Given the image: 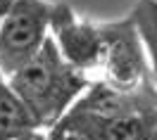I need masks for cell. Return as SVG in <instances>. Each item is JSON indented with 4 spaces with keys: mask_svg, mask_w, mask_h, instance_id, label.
Segmentation results:
<instances>
[{
    "mask_svg": "<svg viewBox=\"0 0 157 140\" xmlns=\"http://www.w3.org/2000/svg\"><path fill=\"white\" fill-rule=\"evenodd\" d=\"M7 86L26 105L38 128H50L88 88V81L83 71L64 62L55 40L48 38L38 55L7 79Z\"/></svg>",
    "mask_w": 157,
    "mask_h": 140,
    "instance_id": "1",
    "label": "cell"
},
{
    "mask_svg": "<svg viewBox=\"0 0 157 140\" xmlns=\"http://www.w3.org/2000/svg\"><path fill=\"white\" fill-rule=\"evenodd\" d=\"M52 5L45 0H14L0 19V76L10 79L33 60L50 38Z\"/></svg>",
    "mask_w": 157,
    "mask_h": 140,
    "instance_id": "2",
    "label": "cell"
},
{
    "mask_svg": "<svg viewBox=\"0 0 157 140\" xmlns=\"http://www.w3.org/2000/svg\"><path fill=\"white\" fill-rule=\"evenodd\" d=\"M102 29V57L100 67L105 71V83L121 93H133L145 81L143 48L136 36L131 19L126 24L100 26Z\"/></svg>",
    "mask_w": 157,
    "mask_h": 140,
    "instance_id": "3",
    "label": "cell"
},
{
    "mask_svg": "<svg viewBox=\"0 0 157 140\" xmlns=\"http://www.w3.org/2000/svg\"><path fill=\"white\" fill-rule=\"evenodd\" d=\"M50 31L55 33L52 40L67 64H71L78 71L100 67V57H102V29L100 26L78 21L64 5H52Z\"/></svg>",
    "mask_w": 157,
    "mask_h": 140,
    "instance_id": "4",
    "label": "cell"
},
{
    "mask_svg": "<svg viewBox=\"0 0 157 140\" xmlns=\"http://www.w3.org/2000/svg\"><path fill=\"white\" fill-rule=\"evenodd\" d=\"M147 107H157V105H147L136 93H121V90L112 88L107 83H93L88 86L86 95H78L76 102L69 109L86 114L90 119H117V116H126V114H140Z\"/></svg>",
    "mask_w": 157,
    "mask_h": 140,
    "instance_id": "5",
    "label": "cell"
},
{
    "mask_svg": "<svg viewBox=\"0 0 157 140\" xmlns=\"http://www.w3.org/2000/svg\"><path fill=\"white\" fill-rule=\"evenodd\" d=\"M33 131H38L36 119L0 76V140H17Z\"/></svg>",
    "mask_w": 157,
    "mask_h": 140,
    "instance_id": "6",
    "label": "cell"
},
{
    "mask_svg": "<svg viewBox=\"0 0 157 140\" xmlns=\"http://www.w3.org/2000/svg\"><path fill=\"white\" fill-rule=\"evenodd\" d=\"M131 24L136 29L138 40L145 45L157 79V0H140L131 14Z\"/></svg>",
    "mask_w": 157,
    "mask_h": 140,
    "instance_id": "7",
    "label": "cell"
},
{
    "mask_svg": "<svg viewBox=\"0 0 157 140\" xmlns=\"http://www.w3.org/2000/svg\"><path fill=\"white\" fill-rule=\"evenodd\" d=\"M90 121H93V133L98 140H147L140 114H126V116L105 119V121L90 119Z\"/></svg>",
    "mask_w": 157,
    "mask_h": 140,
    "instance_id": "8",
    "label": "cell"
},
{
    "mask_svg": "<svg viewBox=\"0 0 157 140\" xmlns=\"http://www.w3.org/2000/svg\"><path fill=\"white\" fill-rule=\"evenodd\" d=\"M45 140H98L93 133V121L78 112L69 109L59 121L50 126Z\"/></svg>",
    "mask_w": 157,
    "mask_h": 140,
    "instance_id": "9",
    "label": "cell"
},
{
    "mask_svg": "<svg viewBox=\"0 0 157 140\" xmlns=\"http://www.w3.org/2000/svg\"><path fill=\"white\" fill-rule=\"evenodd\" d=\"M140 119H143V126H145L147 140H157V107L143 109L140 112Z\"/></svg>",
    "mask_w": 157,
    "mask_h": 140,
    "instance_id": "10",
    "label": "cell"
},
{
    "mask_svg": "<svg viewBox=\"0 0 157 140\" xmlns=\"http://www.w3.org/2000/svg\"><path fill=\"white\" fill-rule=\"evenodd\" d=\"M17 140H45V135H40L38 131H33V133H26V135H21Z\"/></svg>",
    "mask_w": 157,
    "mask_h": 140,
    "instance_id": "11",
    "label": "cell"
},
{
    "mask_svg": "<svg viewBox=\"0 0 157 140\" xmlns=\"http://www.w3.org/2000/svg\"><path fill=\"white\" fill-rule=\"evenodd\" d=\"M12 2H14V0H0V19H2V14L12 7Z\"/></svg>",
    "mask_w": 157,
    "mask_h": 140,
    "instance_id": "12",
    "label": "cell"
}]
</instances>
